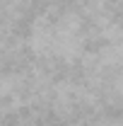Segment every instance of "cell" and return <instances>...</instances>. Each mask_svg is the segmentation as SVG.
Returning a JSON list of instances; mask_svg holds the SVG:
<instances>
[{
	"label": "cell",
	"instance_id": "cell-1",
	"mask_svg": "<svg viewBox=\"0 0 123 126\" xmlns=\"http://www.w3.org/2000/svg\"><path fill=\"white\" fill-rule=\"evenodd\" d=\"M31 51L46 61H75L85 48L82 19L70 10H48L31 22Z\"/></svg>",
	"mask_w": 123,
	"mask_h": 126
}]
</instances>
